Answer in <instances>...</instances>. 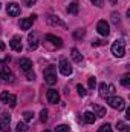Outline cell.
<instances>
[{
  "label": "cell",
  "instance_id": "obj_1",
  "mask_svg": "<svg viewBox=\"0 0 130 132\" xmlns=\"http://www.w3.org/2000/svg\"><path fill=\"white\" fill-rule=\"evenodd\" d=\"M112 54H113L115 57H118V59L124 57V54H126V42H124L123 38L116 40V42L112 45Z\"/></svg>",
  "mask_w": 130,
  "mask_h": 132
},
{
  "label": "cell",
  "instance_id": "obj_2",
  "mask_svg": "<svg viewBox=\"0 0 130 132\" xmlns=\"http://www.w3.org/2000/svg\"><path fill=\"white\" fill-rule=\"evenodd\" d=\"M44 75V81L48 85H55L57 83V68L55 66H48L43 72Z\"/></svg>",
  "mask_w": 130,
  "mask_h": 132
},
{
  "label": "cell",
  "instance_id": "obj_3",
  "mask_svg": "<svg viewBox=\"0 0 130 132\" xmlns=\"http://www.w3.org/2000/svg\"><path fill=\"white\" fill-rule=\"evenodd\" d=\"M107 101L109 104L113 108V109H118V111H123L126 108V103H124V98L121 97H107Z\"/></svg>",
  "mask_w": 130,
  "mask_h": 132
},
{
  "label": "cell",
  "instance_id": "obj_4",
  "mask_svg": "<svg viewBox=\"0 0 130 132\" xmlns=\"http://www.w3.org/2000/svg\"><path fill=\"white\" fill-rule=\"evenodd\" d=\"M11 126V115L8 114V112H5V114H2V117H0V131L3 132H9V128Z\"/></svg>",
  "mask_w": 130,
  "mask_h": 132
},
{
  "label": "cell",
  "instance_id": "obj_5",
  "mask_svg": "<svg viewBox=\"0 0 130 132\" xmlns=\"http://www.w3.org/2000/svg\"><path fill=\"white\" fill-rule=\"evenodd\" d=\"M97 31L101 35H104V37H107L109 34H110V26H109V23L106 22V20H99L97 25Z\"/></svg>",
  "mask_w": 130,
  "mask_h": 132
},
{
  "label": "cell",
  "instance_id": "obj_6",
  "mask_svg": "<svg viewBox=\"0 0 130 132\" xmlns=\"http://www.w3.org/2000/svg\"><path fill=\"white\" fill-rule=\"evenodd\" d=\"M0 78H2L3 81H9V83H12V81H14V74H12V71H11L8 66H5V68L0 71Z\"/></svg>",
  "mask_w": 130,
  "mask_h": 132
},
{
  "label": "cell",
  "instance_id": "obj_7",
  "mask_svg": "<svg viewBox=\"0 0 130 132\" xmlns=\"http://www.w3.org/2000/svg\"><path fill=\"white\" fill-rule=\"evenodd\" d=\"M58 68H60V72H61L63 75H70V74H72V66H70V63H69L66 59H61V60H60Z\"/></svg>",
  "mask_w": 130,
  "mask_h": 132
},
{
  "label": "cell",
  "instance_id": "obj_8",
  "mask_svg": "<svg viewBox=\"0 0 130 132\" xmlns=\"http://www.w3.org/2000/svg\"><path fill=\"white\" fill-rule=\"evenodd\" d=\"M46 22L51 25V26H61V28H66V23L60 19V17H57V15H48V19H46Z\"/></svg>",
  "mask_w": 130,
  "mask_h": 132
},
{
  "label": "cell",
  "instance_id": "obj_9",
  "mask_svg": "<svg viewBox=\"0 0 130 132\" xmlns=\"http://www.w3.org/2000/svg\"><path fill=\"white\" fill-rule=\"evenodd\" d=\"M9 45H11V48H12L15 52H20V51L23 49V46H22V38H20L18 35H14V37L11 38Z\"/></svg>",
  "mask_w": 130,
  "mask_h": 132
},
{
  "label": "cell",
  "instance_id": "obj_10",
  "mask_svg": "<svg viewBox=\"0 0 130 132\" xmlns=\"http://www.w3.org/2000/svg\"><path fill=\"white\" fill-rule=\"evenodd\" d=\"M35 17H37V15H34V14H32V15H29L28 19H22V20H20V28H22V29H25V31L31 29V26H32Z\"/></svg>",
  "mask_w": 130,
  "mask_h": 132
},
{
  "label": "cell",
  "instance_id": "obj_11",
  "mask_svg": "<svg viewBox=\"0 0 130 132\" xmlns=\"http://www.w3.org/2000/svg\"><path fill=\"white\" fill-rule=\"evenodd\" d=\"M6 12H8V15H11V17H17V15L20 14V6H18L17 3H9V5L6 6Z\"/></svg>",
  "mask_w": 130,
  "mask_h": 132
},
{
  "label": "cell",
  "instance_id": "obj_12",
  "mask_svg": "<svg viewBox=\"0 0 130 132\" xmlns=\"http://www.w3.org/2000/svg\"><path fill=\"white\" fill-rule=\"evenodd\" d=\"M48 101L52 103V104H57L60 101V94L55 91V89H49L48 91Z\"/></svg>",
  "mask_w": 130,
  "mask_h": 132
},
{
  "label": "cell",
  "instance_id": "obj_13",
  "mask_svg": "<svg viewBox=\"0 0 130 132\" xmlns=\"http://www.w3.org/2000/svg\"><path fill=\"white\" fill-rule=\"evenodd\" d=\"M46 40H48V42H51L52 45H55L57 48H61V46H63V40H61L60 37H57V35L48 34V35H46Z\"/></svg>",
  "mask_w": 130,
  "mask_h": 132
},
{
  "label": "cell",
  "instance_id": "obj_14",
  "mask_svg": "<svg viewBox=\"0 0 130 132\" xmlns=\"http://www.w3.org/2000/svg\"><path fill=\"white\" fill-rule=\"evenodd\" d=\"M28 40H29V49H37L38 46V37H37V32H31L28 35Z\"/></svg>",
  "mask_w": 130,
  "mask_h": 132
},
{
  "label": "cell",
  "instance_id": "obj_15",
  "mask_svg": "<svg viewBox=\"0 0 130 132\" xmlns=\"http://www.w3.org/2000/svg\"><path fill=\"white\" fill-rule=\"evenodd\" d=\"M18 65H20V68H22L25 72H28V71H31V69H32V62H31L29 59H20Z\"/></svg>",
  "mask_w": 130,
  "mask_h": 132
},
{
  "label": "cell",
  "instance_id": "obj_16",
  "mask_svg": "<svg viewBox=\"0 0 130 132\" xmlns=\"http://www.w3.org/2000/svg\"><path fill=\"white\" fill-rule=\"evenodd\" d=\"M70 55H72V59H73V62H75V63H81V62H83V55L80 54V51H78L77 48H72Z\"/></svg>",
  "mask_w": 130,
  "mask_h": 132
},
{
  "label": "cell",
  "instance_id": "obj_17",
  "mask_svg": "<svg viewBox=\"0 0 130 132\" xmlns=\"http://www.w3.org/2000/svg\"><path fill=\"white\" fill-rule=\"evenodd\" d=\"M83 118H84V121H86V123H89V125H94V123H95V120H97V117L94 115V112H89V111L83 114Z\"/></svg>",
  "mask_w": 130,
  "mask_h": 132
},
{
  "label": "cell",
  "instance_id": "obj_18",
  "mask_svg": "<svg viewBox=\"0 0 130 132\" xmlns=\"http://www.w3.org/2000/svg\"><path fill=\"white\" fill-rule=\"evenodd\" d=\"M94 115H97V117H104L106 115V108H103V106H99V104H94Z\"/></svg>",
  "mask_w": 130,
  "mask_h": 132
},
{
  "label": "cell",
  "instance_id": "obj_19",
  "mask_svg": "<svg viewBox=\"0 0 130 132\" xmlns=\"http://www.w3.org/2000/svg\"><path fill=\"white\" fill-rule=\"evenodd\" d=\"M67 12H69V14H73V15L78 14V3H77V2H72V3L67 6Z\"/></svg>",
  "mask_w": 130,
  "mask_h": 132
},
{
  "label": "cell",
  "instance_id": "obj_20",
  "mask_svg": "<svg viewBox=\"0 0 130 132\" xmlns=\"http://www.w3.org/2000/svg\"><path fill=\"white\" fill-rule=\"evenodd\" d=\"M15 132H28V125L23 121H18L15 126Z\"/></svg>",
  "mask_w": 130,
  "mask_h": 132
},
{
  "label": "cell",
  "instance_id": "obj_21",
  "mask_svg": "<svg viewBox=\"0 0 130 132\" xmlns=\"http://www.w3.org/2000/svg\"><path fill=\"white\" fill-rule=\"evenodd\" d=\"M107 86L109 85H106V83H101L99 85V95L103 98H107Z\"/></svg>",
  "mask_w": 130,
  "mask_h": 132
},
{
  "label": "cell",
  "instance_id": "obj_22",
  "mask_svg": "<svg viewBox=\"0 0 130 132\" xmlns=\"http://www.w3.org/2000/svg\"><path fill=\"white\" fill-rule=\"evenodd\" d=\"M9 97H11V94H9L8 91H3V92H2V95H0V100H2V103H6V104H8V101H9Z\"/></svg>",
  "mask_w": 130,
  "mask_h": 132
},
{
  "label": "cell",
  "instance_id": "obj_23",
  "mask_svg": "<svg viewBox=\"0 0 130 132\" xmlns=\"http://www.w3.org/2000/svg\"><path fill=\"white\" fill-rule=\"evenodd\" d=\"M98 132H113V131H112V126H110L109 123H106V125H103V126L98 129Z\"/></svg>",
  "mask_w": 130,
  "mask_h": 132
},
{
  "label": "cell",
  "instance_id": "obj_24",
  "mask_svg": "<svg viewBox=\"0 0 130 132\" xmlns=\"http://www.w3.org/2000/svg\"><path fill=\"white\" fill-rule=\"evenodd\" d=\"M55 132H69V126L67 125H60L55 128Z\"/></svg>",
  "mask_w": 130,
  "mask_h": 132
},
{
  "label": "cell",
  "instance_id": "obj_25",
  "mask_svg": "<svg viewBox=\"0 0 130 132\" xmlns=\"http://www.w3.org/2000/svg\"><path fill=\"white\" fill-rule=\"evenodd\" d=\"M23 118H25V121H31L34 118V114L29 112V111H26V112H23Z\"/></svg>",
  "mask_w": 130,
  "mask_h": 132
},
{
  "label": "cell",
  "instance_id": "obj_26",
  "mask_svg": "<svg viewBox=\"0 0 130 132\" xmlns=\"http://www.w3.org/2000/svg\"><path fill=\"white\" fill-rule=\"evenodd\" d=\"M77 91H78V95H81V97L86 95V89H84L83 85H77Z\"/></svg>",
  "mask_w": 130,
  "mask_h": 132
},
{
  "label": "cell",
  "instance_id": "obj_27",
  "mask_svg": "<svg viewBox=\"0 0 130 132\" xmlns=\"http://www.w3.org/2000/svg\"><path fill=\"white\" fill-rule=\"evenodd\" d=\"M40 120H41L43 123L48 120V109H41V112H40Z\"/></svg>",
  "mask_w": 130,
  "mask_h": 132
},
{
  "label": "cell",
  "instance_id": "obj_28",
  "mask_svg": "<svg viewBox=\"0 0 130 132\" xmlns=\"http://www.w3.org/2000/svg\"><path fill=\"white\" fill-rule=\"evenodd\" d=\"M8 104H9L11 108H15V104H17V97H15V95H11V97H9V101H8Z\"/></svg>",
  "mask_w": 130,
  "mask_h": 132
},
{
  "label": "cell",
  "instance_id": "obj_29",
  "mask_svg": "<svg viewBox=\"0 0 130 132\" xmlns=\"http://www.w3.org/2000/svg\"><path fill=\"white\" fill-rule=\"evenodd\" d=\"M121 85H123V86H129V85H130V75H129V74L123 77V80H121Z\"/></svg>",
  "mask_w": 130,
  "mask_h": 132
},
{
  "label": "cell",
  "instance_id": "obj_30",
  "mask_svg": "<svg viewBox=\"0 0 130 132\" xmlns=\"http://www.w3.org/2000/svg\"><path fill=\"white\" fill-rule=\"evenodd\" d=\"M95 86H97V80H95V77H90V78H89V88L94 89Z\"/></svg>",
  "mask_w": 130,
  "mask_h": 132
},
{
  "label": "cell",
  "instance_id": "obj_31",
  "mask_svg": "<svg viewBox=\"0 0 130 132\" xmlns=\"http://www.w3.org/2000/svg\"><path fill=\"white\" fill-rule=\"evenodd\" d=\"M113 94H115V86L113 85H109L107 86V97L109 95H113Z\"/></svg>",
  "mask_w": 130,
  "mask_h": 132
},
{
  "label": "cell",
  "instance_id": "obj_32",
  "mask_svg": "<svg viewBox=\"0 0 130 132\" xmlns=\"http://www.w3.org/2000/svg\"><path fill=\"white\" fill-rule=\"evenodd\" d=\"M126 128H127V126H126L124 121H118V123H116V129H118V131H124Z\"/></svg>",
  "mask_w": 130,
  "mask_h": 132
},
{
  "label": "cell",
  "instance_id": "obj_33",
  "mask_svg": "<svg viewBox=\"0 0 130 132\" xmlns=\"http://www.w3.org/2000/svg\"><path fill=\"white\" fill-rule=\"evenodd\" d=\"M84 34H86V31H84V29H78V31H75V34H73V35H75L77 38H81V37H84Z\"/></svg>",
  "mask_w": 130,
  "mask_h": 132
},
{
  "label": "cell",
  "instance_id": "obj_34",
  "mask_svg": "<svg viewBox=\"0 0 130 132\" xmlns=\"http://www.w3.org/2000/svg\"><path fill=\"white\" fill-rule=\"evenodd\" d=\"M112 20H113V23H115V25H118V23H119V14L113 12V14H112Z\"/></svg>",
  "mask_w": 130,
  "mask_h": 132
},
{
  "label": "cell",
  "instance_id": "obj_35",
  "mask_svg": "<svg viewBox=\"0 0 130 132\" xmlns=\"http://www.w3.org/2000/svg\"><path fill=\"white\" fill-rule=\"evenodd\" d=\"M35 2H37V0H22V3H23L25 6H32V5H35Z\"/></svg>",
  "mask_w": 130,
  "mask_h": 132
},
{
  "label": "cell",
  "instance_id": "obj_36",
  "mask_svg": "<svg viewBox=\"0 0 130 132\" xmlns=\"http://www.w3.org/2000/svg\"><path fill=\"white\" fill-rule=\"evenodd\" d=\"M26 75H28V80H34V78H35L34 72H31V71H28V72H26Z\"/></svg>",
  "mask_w": 130,
  "mask_h": 132
},
{
  "label": "cell",
  "instance_id": "obj_37",
  "mask_svg": "<svg viewBox=\"0 0 130 132\" xmlns=\"http://www.w3.org/2000/svg\"><path fill=\"white\" fill-rule=\"evenodd\" d=\"M92 45H94V46H98V45H103V42H101V40H94Z\"/></svg>",
  "mask_w": 130,
  "mask_h": 132
},
{
  "label": "cell",
  "instance_id": "obj_38",
  "mask_svg": "<svg viewBox=\"0 0 130 132\" xmlns=\"http://www.w3.org/2000/svg\"><path fill=\"white\" fill-rule=\"evenodd\" d=\"M103 2H104V0H95L94 3H95L97 6H99V8H101V6H103Z\"/></svg>",
  "mask_w": 130,
  "mask_h": 132
},
{
  "label": "cell",
  "instance_id": "obj_39",
  "mask_svg": "<svg viewBox=\"0 0 130 132\" xmlns=\"http://www.w3.org/2000/svg\"><path fill=\"white\" fill-rule=\"evenodd\" d=\"M2 51H5V43L0 40V52H2Z\"/></svg>",
  "mask_w": 130,
  "mask_h": 132
},
{
  "label": "cell",
  "instance_id": "obj_40",
  "mask_svg": "<svg viewBox=\"0 0 130 132\" xmlns=\"http://www.w3.org/2000/svg\"><path fill=\"white\" fill-rule=\"evenodd\" d=\"M44 132H51V131H44Z\"/></svg>",
  "mask_w": 130,
  "mask_h": 132
},
{
  "label": "cell",
  "instance_id": "obj_41",
  "mask_svg": "<svg viewBox=\"0 0 130 132\" xmlns=\"http://www.w3.org/2000/svg\"><path fill=\"white\" fill-rule=\"evenodd\" d=\"M90 2H95V0H90Z\"/></svg>",
  "mask_w": 130,
  "mask_h": 132
},
{
  "label": "cell",
  "instance_id": "obj_42",
  "mask_svg": "<svg viewBox=\"0 0 130 132\" xmlns=\"http://www.w3.org/2000/svg\"><path fill=\"white\" fill-rule=\"evenodd\" d=\"M0 8H2V5H0Z\"/></svg>",
  "mask_w": 130,
  "mask_h": 132
}]
</instances>
